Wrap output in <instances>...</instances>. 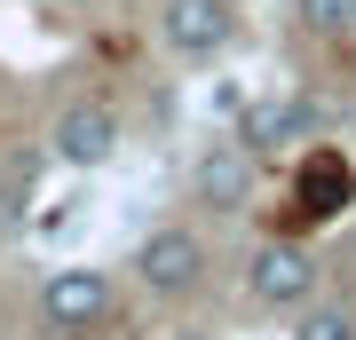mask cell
I'll return each instance as SVG.
<instances>
[{
	"instance_id": "1",
	"label": "cell",
	"mask_w": 356,
	"mask_h": 340,
	"mask_svg": "<svg viewBox=\"0 0 356 340\" xmlns=\"http://www.w3.org/2000/svg\"><path fill=\"white\" fill-rule=\"evenodd\" d=\"M111 309H119V293L103 269H56L48 285H40V325L48 332H64V340H88L111 325Z\"/></svg>"
},
{
	"instance_id": "2",
	"label": "cell",
	"mask_w": 356,
	"mask_h": 340,
	"mask_svg": "<svg viewBox=\"0 0 356 340\" xmlns=\"http://www.w3.org/2000/svg\"><path fill=\"white\" fill-rule=\"evenodd\" d=\"M135 285L159 293V301H191L206 285V245L191 229H151V238L135 245Z\"/></svg>"
},
{
	"instance_id": "3",
	"label": "cell",
	"mask_w": 356,
	"mask_h": 340,
	"mask_svg": "<svg viewBox=\"0 0 356 340\" xmlns=\"http://www.w3.org/2000/svg\"><path fill=\"white\" fill-rule=\"evenodd\" d=\"M245 293H254L261 309H301L309 293H317V253H309L301 238L254 245V261H245Z\"/></svg>"
},
{
	"instance_id": "4",
	"label": "cell",
	"mask_w": 356,
	"mask_h": 340,
	"mask_svg": "<svg viewBox=\"0 0 356 340\" xmlns=\"http://www.w3.org/2000/svg\"><path fill=\"white\" fill-rule=\"evenodd\" d=\"M254 175H261V159L245 151V143H206L191 159V198L206 214H245V206H254Z\"/></svg>"
},
{
	"instance_id": "5",
	"label": "cell",
	"mask_w": 356,
	"mask_h": 340,
	"mask_svg": "<svg viewBox=\"0 0 356 340\" xmlns=\"http://www.w3.org/2000/svg\"><path fill=\"white\" fill-rule=\"evenodd\" d=\"M356 206V166L348 151H332V143H317V151L301 159V175H293V214L301 222H332Z\"/></svg>"
},
{
	"instance_id": "6",
	"label": "cell",
	"mask_w": 356,
	"mask_h": 340,
	"mask_svg": "<svg viewBox=\"0 0 356 340\" xmlns=\"http://www.w3.org/2000/svg\"><path fill=\"white\" fill-rule=\"evenodd\" d=\"M159 32H166V48H175V56L206 63V56H222L229 40H238V8H229V0H166Z\"/></svg>"
},
{
	"instance_id": "7",
	"label": "cell",
	"mask_w": 356,
	"mask_h": 340,
	"mask_svg": "<svg viewBox=\"0 0 356 340\" xmlns=\"http://www.w3.org/2000/svg\"><path fill=\"white\" fill-rule=\"evenodd\" d=\"M325 127V111L309 95H269V103H245V119H238V143L245 151H293V143H309Z\"/></svg>"
},
{
	"instance_id": "8",
	"label": "cell",
	"mask_w": 356,
	"mask_h": 340,
	"mask_svg": "<svg viewBox=\"0 0 356 340\" xmlns=\"http://www.w3.org/2000/svg\"><path fill=\"white\" fill-rule=\"evenodd\" d=\"M56 159L64 166H103L119 151V111L111 103H95V95H79V103H64V111H56Z\"/></svg>"
},
{
	"instance_id": "9",
	"label": "cell",
	"mask_w": 356,
	"mask_h": 340,
	"mask_svg": "<svg viewBox=\"0 0 356 340\" xmlns=\"http://www.w3.org/2000/svg\"><path fill=\"white\" fill-rule=\"evenodd\" d=\"M32 182H40V151H8V166H0V222H24Z\"/></svg>"
},
{
	"instance_id": "10",
	"label": "cell",
	"mask_w": 356,
	"mask_h": 340,
	"mask_svg": "<svg viewBox=\"0 0 356 340\" xmlns=\"http://www.w3.org/2000/svg\"><path fill=\"white\" fill-rule=\"evenodd\" d=\"M293 340H356V309H348V301H317V309H301Z\"/></svg>"
},
{
	"instance_id": "11",
	"label": "cell",
	"mask_w": 356,
	"mask_h": 340,
	"mask_svg": "<svg viewBox=\"0 0 356 340\" xmlns=\"http://www.w3.org/2000/svg\"><path fill=\"white\" fill-rule=\"evenodd\" d=\"M301 24L317 32V40H341L356 24V0H301Z\"/></svg>"
},
{
	"instance_id": "12",
	"label": "cell",
	"mask_w": 356,
	"mask_h": 340,
	"mask_svg": "<svg viewBox=\"0 0 356 340\" xmlns=\"http://www.w3.org/2000/svg\"><path fill=\"white\" fill-rule=\"evenodd\" d=\"M175 340H214V332H175Z\"/></svg>"
},
{
	"instance_id": "13",
	"label": "cell",
	"mask_w": 356,
	"mask_h": 340,
	"mask_svg": "<svg viewBox=\"0 0 356 340\" xmlns=\"http://www.w3.org/2000/svg\"><path fill=\"white\" fill-rule=\"evenodd\" d=\"M348 269H356V229H348Z\"/></svg>"
}]
</instances>
